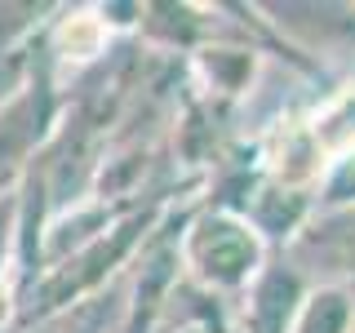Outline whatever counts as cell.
Returning a JSON list of instances; mask_svg holds the SVG:
<instances>
[{
	"label": "cell",
	"instance_id": "1",
	"mask_svg": "<svg viewBox=\"0 0 355 333\" xmlns=\"http://www.w3.org/2000/svg\"><path fill=\"white\" fill-rule=\"evenodd\" d=\"M262 258H266V240L236 209H214V214L196 218L182 236V266L209 293L249 289L262 275Z\"/></svg>",
	"mask_w": 355,
	"mask_h": 333
},
{
	"label": "cell",
	"instance_id": "2",
	"mask_svg": "<svg viewBox=\"0 0 355 333\" xmlns=\"http://www.w3.org/2000/svg\"><path fill=\"white\" fill-rule=\"evenodd\" d=\"M262 160H266L271 182L284 187V191H297V196H306L329 169L324 151L315 142V129H311V116H280L275 120L266 142H262Z\"/></svg>",
	"mask_w": 355,
	"mask_h": 333
},
{
	"label": "cell",
	"instance_id": "3",
	"mask_svg": "<svg viewBox=\"0 0 355 333\" xmlns=\"http://www.w3.org/2000/svg\"><path fill=\"white\" fill-rule=\"evenodd\" d=\"M302 298V280L293 271L262 266V275L244 289V333H288Z\"/></svg>",
	"mask_w": 355,
	"mask_h": 333
},
{
	"label": "cell",
	"instance_id": "4",
	"mask_svg": "<svg viewBox=\"0 0 355 333\" xmlns=\"http://www.w3.org/2000/svg\"><path fill=\"white\" fill-rule=\"evenodd\" d=\"M40 125H44V107L31 94H22L18 103L5 107V116H0V196H9L5 187L18 173L27 147L40 138Z\"/></svg>",
	"mask_w": 355,
	"mask_h": 333
},
{
	"label": "cell",
	"instance_id": "5",
	"mask_svg": "<svg viewBox=\"0 0 355 333\" xmlns=\"http://www.w3.org/2000/svg\"><path fill=\"white\" fill-rule=\"evenodd\" d=\"M288 333H355V298L342 284L311 289Z\"/></svg>",
	"mask_w": 355,
	"mask_h": 333
},
{
	"label": "cell",
	"instance_id": "6",
	"mask_svg": "<svg viewBox=\"0 0 355 333\" xmlns=\"http://www.w3.org/2000/svg\"><path fill=\"white\" fill-rule=\"evenodd\" d=\"M107 40H111L107 18H98L94 9H76V14H67L58 22V31H53V53L71 67H85V62H94V58L107 53Z\"/></svg>",
	"mask_w": 355,
	"mask_h": 333
},
{
	"label": "cell",
	"instance_id": "7",
	"mask_svg": "<svg viewBox=\"0 0 355 333\" xmlns=\"http://www.w3.org/2000/svg\"><path fill=\"white\" fill-rule=\"evenodd\" d=\"M311 129H315V142L324 151V160H342L347 151H355V85L342 89L338 98H329L324 107L311 116Z\"/></svg>",
	"mask_w": 355,
	"mask_h": 333
},
{
	"label": "cell",
	"instance_id": "8",
	"mask_svg": "<svg viewBox=\"0 0 355 333\" xmlns=\"http://www.w3.org/2000/svg\"><path fill=\"white\" fill-rule=\"evenodd\" d=\"M120 289H111L107 298H80L76 311H58L44 320V333H111L125 320V302Z\"/></svg>",
	"mask_w": 355,
	"mask_h": 333
},
{
	"label": "cell",
	"instance_id": "9",
	"mask_svg": "<svg viewBox=\"0 0 355 333\" xmlns=\"http://www.w3.org/2000/svg\"><path fill=\"white\" fill-rule=\"evenodd\" d=\"M196 67L205 71L209 89H218V94H244V89L253 85V71H258V53L253 49H200Z\"/></svg>",
	"mask_w": 355,
	"mask_h": 333
},
{
	"label": "cell",
	"instance_id": "10",
	"mask_svg": "<svg viewBox=\"0 0 355 333\" xmlns=\"http://www.w3.org/2000/svg\"><path fill=\"white\" fill-rule=\"evenodd\" d=\"M320 182H324V191H320V205H329V209L355 205V151H347L342 160H333Z\"/></svg>",
	"mask_w": 355,
	"mask_h": 333
},
{
	"label": "cell",
	"instance_id": "11",
	"mask_svg": "<svg viewBox=\"0 0 355 333\" xmlns=\"http://www.w3.org/2000/svg\"><path fill=\"white\" fill-rule=\"evenodd\" d=\"M9 302H14V298H9V289L0 284V325H5V320H9Z\"/></svg>",
	"mask_w": 355,
	"mask_h": 333
}]
</instances>
